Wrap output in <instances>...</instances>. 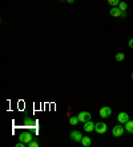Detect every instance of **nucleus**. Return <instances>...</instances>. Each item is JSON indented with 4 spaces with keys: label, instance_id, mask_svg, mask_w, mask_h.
<instances>
[{
    "label": "nucleus",
    "instance_id": "1",
    "mask_svg": "<svg viewBox=\"0 0 133 147\" xmlns=\"http://www.w3.org/2000/svg\"><path fill=\"white\" fill-rule=\"evenodd\" d=\"M124 131H125V127H123L121 125H119V126H115L112 129V135L115 138H119L124 134Z\"/></svg>",
    "mask_w": 133,
    "mask_h": 147
},
{
    "label": "nucleus",
    "instance_id": "2",
    "mask_svg": "<svg viewBox=\"0 0 133 147\" xmlns=\"http://www.w3.org/2000/svg\"><path fill=\"white\" fill-rule=\"evenodd\" d=\"M106 130H108V126H106L105 123H102V122H99V123H96V127H95V131L97 134H105Z\"/></svg>",
    "mask_w": 133,
    "mask_h": 147
},
{
    "label": "nucleus",
    "instance_id": "3",
    "mask_svg": "<svg viewBox=\"0 0 133 147\" xmlns=\"http://www.w3.org/2000/svg\"><path fill=\"white\" fill-rule=\"evenodd\" d=\"M78 121L83 123L88 122V121H91V118H92V115H91V113H88V111H81V113H78Z\"/></svg>",
    "mask_w": 133,
    "mask_h": 147
},
{
    "label": "nucleus",
    "instance_id": "4",
    "mask_svg": "<svg viewBox=\"0 0 133 147\" xmlns=\"http://www.w3.org/2000/svg\"><path fill=\"white\" fill-rule=\"evenodd\" d=\"M33 139V135H32L31 133H23L20 134V137H19V140H21V142H24V143H29L31 140Z\"/></svg>",
    "mask_w": 133,
    "mask_h": 147
},
{
    "label": "nucleus",
    "instance_id": "5",
    "mask_svg": "<svg viewBox=\"0 0 133 147\" xmlns=\"http://www.w3.org/2000/svg\"><path fill=\"white\" fill-rule=\"evenodd\" d=\"M99 114H100V117H101V118H108V117L112 114V109H110V107H108V106H104V107H101V109H100Z\"/></svg>",
    "mask_w": 133,
    "mask_h": 147
},
{
    "label": "nucleus",
    "instance_id": "6",
    "mask_svg": "<svg viewBox=\"0 0 133 147\" xmlns=\"http://www.w3.org/2000/svg\"><path fill=\"white\" fill-rule=\"evenodd\" d=\"M69 137H71L72 140H75V142H81L83 135H81V133H80V131L75 130V131H72V133L69 134Z\"/></svg>",
    "mask_w": 133,
    "mask_h": 147
},
{
    "label": "nucleus",
    "instance_id": "7",
    "mask_svg": "<svg viewBox=\"0 0 133 147\" xmlns=\"http://www.w3.org/2000/svg\"><path fill=\"white\" fill-rule=\"evenodd\" d=\"M117 119H119V122L120 123H123V125H125L128 121H129V115L126 113H120L119 114V117H117Z\"/></svg>",
    "mask_w": 133,
    "mask_h": 147
},
{
    "label": "nucleus",
    "instance_id": "8",
    "mask_svg": "<svg viewBox=\"0 0 133 147\" xmlns=\"http://www.w3.org/2000/svg\"><path fill=\"white\" fill-rule=\"evenodd\" d=\"M95 127H96V123L91 122V121H88V122L84 123V130L88 131V133H91V131L95 130Z\"/></svg>",
    "mask_w": 133,
    "mask_h": 147
},
{
    "label": "nucleus",
    "instance_id": "9",
    "mask_svg": "<svg viewBox=\"0 0 133 147\" xmlns=\"http://www.w3.org/2000/svg\"><path fill=\"white\" fill-rule=\"evenodd\" d=\"M81 144L84 147H89L91 144H92V139H91V137H83L81 138Z\"/></svg>",
    "mask_w": 133,
    "mask_h": 147
},
{
    "label": "nucleus",
    "instance_id": "10",
    "mask_svg": "<svg viewBox=\"0 0 133 147\" xmlns=\"http://www.w3.org/2000/svg\"><path fill=\"white\" fill-rule=\"evenodd\" d=\"M120 15H121V11H120V8L119 7H112V9H110V16L120 17Z\"/></svg>",
    "mask_w": 133,
    "mask_h": 147
},
{
    "label": "nucleus",
    "instance_id": "11",
    "mask_svg": "<svg viewBox=\"0 0 133 147\" xmlns=\"http://www.w3.org/2000/svg\"><path fill=\"white\" fill-rule=\"evenodd\" d=\"M125 131L129 134H133V121H128V122L125 123Z\"/></svg>",
    "mask_w": 133,
    "mask_h": 147
},
{
    "label": "nucleus",
    "instance_id": "12",
    "mask_svg": "<svg viewBox=\"0 0 133 147\" xmlns=\"http://www.w3.org/2000/svg\"><path fill=\"white\" fill-rule=\"evenodd\" d=\"M24 126L25 127H33L35 126V121L31 119V118H25V119H24Z\"/></svg>",
    "mask_w": 133,
    "mask_h": 147
},
{
    "label": "nucleus",
    "instance_id": "13",
    "mask_svg": "<svg viewBox=\"0 0 133 147\" xmlns=\"http://www.w3.org/2000/svg\"><path fill=\"white\" fill-rule=\"evenodd\" d=\"M78 122H80V121H78V117H71V118H69V123H71L72 126H76Z\"/></svg>",
    "mask_w": 133,
    "mask_h": 147
},
{
    "label": "nucleus",
    "instance_id": "14",
    "mask_svg": "<svg viewBox=\"0 0 133 147\" xmlns=\"http://www.w3.org/2000/svg\"><path fill=\"white\" fill-rule=\"evenodd\" d=\"M124 60H125V55H124V53H117L116 55V61L121 62V61H124Z\"/></svg>",
    "mask_w": 133,
    "mask_h": 147
},
{
    "label": "nucleus",
    "instance_id": "15",
    "mask_svg": "<svg viewBox=\"0 0 133 147\" xmlns=\"http://www.w3.org/2000/svg\"><path fill=\"white\" fill-rule=\"evenodd\" d=\"M119 8H120V11H126V8H128V5H126V3H125V1H120V4H119Z\"/></svg>",
    "mask_w": 133,
    "mask_h": 147
},
{
    "label": "nucleus",
    "instance_id": "16",
    "mask_svg": "<svg viewBox=\"0 0 133 147\" xmlns=\"http://www.w3.org/2000/svg\"><path fill=\"white\" fill-rule=\"evenodd\" d=\"M27 146L28 147H39V142H38V140H35V139H32L31 142L27 144Z\"/></svg>",
    "mask_w": 133,
    "mask_h": 147
},
{
    "label": "nucleus",
    "instance_id": "17",
    "mask_svg": "<svg viewBox=\"0 0 133 147\" xmlns=\"http://www.w3.org/2000/svg\"><path fill=\"white\" fill-rule=\"evenodd\" d=\"M108 3H109L112 7H119L120 0H108Z\"/></svg>",
    "mask_w": 133,
    "mask_h": 147
},
{
    "label": "nucleus",
    "instance_id": "18",
    "mask_svg": "<svg viewBox=\"0 0 133 147\" xmlns=\"http://www.w3.org/2000/svg\"><path fill=\"white\" fill-rule=\"evenodd\" d=\"M25 146H27V143H24V142H21V140L19 142V143H16V147H25Z\"/></svg>",
    "mask_w": 133,
    "mask_h": 147
},
{
    "label": "nucleus",
    "instance_id": "19",
    "mask_svg": "<svg viewBox=\"0 0 133 147\" xmlns=\"http://www.w3.org/2000/svg\"><path fill=\"white\" fill-rule=\"evenodd\" d=\"M120 17H121V19H125V17H126V11H121V15H120Z\"/></svg>",
    "mask_w": 133,
    "mask_h": 147
},
{
    "label": "nucleus",
    "instance_id": "20",
    "mask_svg": "<svg viewBox=\"0 0 133 147\" xmlns=\"http://www.w3.org/2000/svg\"><path fill=\"white\" fill-rule=\"evenodd\" d=\"M128 45H129L130 48L133 49V38H130V40H129V42H128Z\"/></svg>",
    "mask_w": 133,
    "mask_h": 147
},
{
    "label": "nucleus",
    "instance_id": "21",
    "mask_svg": "<svg viewBox=\"0 0 133 147\" xmlns=\"http://www.w3.org/2000/svg\"><path fill=\"white\" fill-rule=\"evenodd\" d=\"M67 1H68V3H73V1H75V0H67Z\"/></svg>",
    "mask_w": 133,
    "mask_h": 147
},
{
    "label": "nucleus",
    "instance_id": "22",
    "mask_svg": "<svg viewBox=\"0 0 133 147\" xmlns=\"http://www.w3.org/2000/svg\"><path fill=\"white\" fill-rule=\"evenodd\" d=\"M132 80H133V73H132Z\"/></svg>",
    "mask_w": 133,
    "mask_h": 147
}]
</instances>
